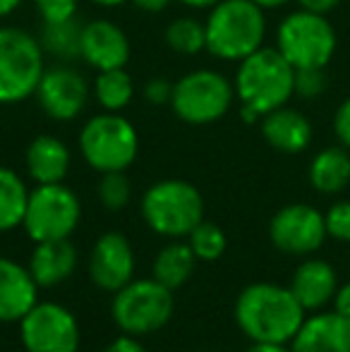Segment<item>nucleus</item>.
Instances as JSON below:
<instances>
[{
    "label": "nucleus",
    "mask_w": 350,
    "mask_h": 352,
    "mask_svg": "<svg viewBox=\"0 0 350 352\" xmlns=\"http://www.w3.org/2000/svg\"><path fill=\"white\" fill-rule=\"evenodd\" d=\"M80 38L82 27L75 24V17L65 22H46L43 29V46L61 58L80 56Z\"/></svg>",
    "instance_id": "cd10ccee"
},
{
    "label": "nucleus",
    "mask_w": 350,
    "mask_h": 352,
    "mask_svg": "<svg viewBox=\"0 0 350 352\" xmlns=\"http://www.w3.org/2000/svg\"><path fill=\"white\" fill-rule=\"evenodd\" d=\"M22 5V0H0V17H8Z\"/></svg>",
    "instance_id": "ea45409f"
},
{
    "label": "nucleus",
    "mask_w": 350,
    "mask_h": 352,
    "mask_svg": "<svg viewBox=\"0 0 350 352\" xmlns=\"http://www.w3.org/2000/svg\"><path fill=\"white\" fill-rule=\"evenodd\" d=\"M235 98V87L214 70L187 72L173 84V106L175 116L190 125H209L228 113Z\"/></svg>",
    "instance_id": "9d476101"
},
{
    "label": "nucleus",
    "mask_w": 350,
    "mask_h": 352,
    "mask_svg": "<svg viewBox=\"0 0 350 352\" xmlns=\"http://www.w3.org/2000/svg\"><path fill=\"white\" fill-rule=\"evenodd\" d=\"M327 237L324 213L309 204H288L269 221L271 245L290 256H312Z\"/></svg>",
    "instance_id": "f8f14e48"
},
{
    "label": "nucleus",
    "mask_w": 350,
    "mask_h": 352,
    "mask_svg": "<svg viewBox=\"0 0 350 352\" xmlns=\"http://www.w3.org/2000/svg\"><path fill=\"white\" fill-rule=\"evenodd\" d=\"M80 151L89 168L103 173L127 170L140 151V137L130 120L118 113H101L80 132Z\"/></svg>",
    "instance_id": "423d86ee"
},
{
    "label": "nucleus",
    "mask_w": 350,
    "mask_h": 352,
    "mask_svg": "<svg viewBox=\"0 0 350 352\" xmlns=\"http://www.w3.org/2000/svg\"><path fill=\"white\" fill-rule=\"evenodd\" d=\"M338 285H341L338 274L329 261L317 259V256H305V261H300L298 269L293 271L288 287L298 297L303 309L307 314H314V311H322L327 305H331Z\"/></svg>",
    "instance_id": "dca6fc26"
},
{
    "label": "nucleus",
    "mask_w": 350,
    "mask_h": 352,
    "mask_svg": "<svg viewBox=\"0 0 350 352\" xmlns=\"http://www.w3.org/2000/svg\"><path fill=\"white\" fill-rule=\"evenodd\" d=\"M132 3L140 10H144V12H161V10L168 8L171 0H132Z\"/></svg>",
    "instance_id": "4c0bfd02"
},
{
    "label": "nucleus",
    "mask_w": 350,
    "mask_h": 352,
    "mask_svg": "<svg viewBox=\"0 0 350 352\" xmlns=\"http://www.w3.org/2000/svg\"><path fill=\"white\" fill-rule=\"evenodd\" d=\"M333 132H336L341 146L350 148V96L338 106L336 116H333Z\"/></svg>",
    "instance_id": "473e14b6"
},
{
    "label": "nucleus",
    "mask_w": 350,
    "mask_h": 352,
    "mask_svg": "<svg viewBox=\"0 0 350 352\" xmlns=\"http://www.w3.org/2000/svg\"><path fill=\"white\" fill-rule=\"evenodd\" d=\"M185 240L192 247V252H195L197 261H219L226 254V250H228L226 232L211 221H201Z\"/></svg>",
    "instance_id": "bb28decb"
},
{
    "label": "nucleus",
    "mask_w": 350,
    "mask_h": 352,
    "mask_svg": "<svg viewBox=\"0 0 350 352\" xmlns=\"http://www.w3.org/2000/svg\"><path fill=\"white\" fill-rule=\"evenodd\" d=\"M27 170L36 185H56L70 170V148L58 137L41 135L27 148Z\"/></svg>",
    "instance_id": "412c9836"
},
{
    "label": "nucleus",
    "mask_w": 350,
    "mask_h": 352,
    "mask_svg": "<svg viewBox=\"0 0 350 352\" xmlns=\"http://www.w3.org/2000/svg\"><path fill=\"white\" fill-rule=\"evenodd\" d=\"M43 22H65L77 12V0H36Z\"/></svg>",
    "instance_id": "2f4dec72"
},
{
    "label": "nucleus",
    "mask_w": 350,
    "mask_h": 352,
    "mask_svg": "<svg viewBox=\"0 0 350 352\" xmlns=\"http://www.w3.org/2000/svg\"><path fill=\"white\" fill-rule=\"evenodd\" d=\"M39 290L27 266L0 256V324H19L39 302Z\"/></svg>",
    "instance_id": "a211bd4d"
},
{
    "label": "nucleus",
    "mask_w": 350,
    "mask_h": 352,
    "mask_svg": "<svg viewBox=\"0 0 350 352\" xmlns=\"http://www.w3.org/2000/svg\"><path fill=\"white\" fill-rule=\"evenodd\" d=\"M324 223H327V235L336 242L350 245V201H336L324 213Z\"/></svg>",
    "instance_id": "c756f323"
},
{
    "label": "nucleus",
    "mask_w": 350,
    "mask_h": 352,
    "mask_svg": "<svg viewBox=\"0 0 350 352\" xmlns=\"http://www.w3.org/2000/svg\"><path fill=\"white\" fill-rule=\"evenodd\" d=\"M77 261L80 254L70 237H65V240L34 242L27 269L39 287H56L75 274Z\"/></svg>",
    "instance_id": "6ab92c4d"
},
{
    "label": "nucleus",
    "mask_w": 350,
    "mask_h": 352,
    "mask_svg": "<svg viewBox=\"0 0 350 352\" xmlns=\"http://www.w3.org/2000/svg\"><path fill=\"white\" fill-rule=\"evenodd\" d=\"M146 228L168 240H185L204 221V199L187 180H159L144 192L140 204Z\"/></svg>",
    "instance_id": "20e7f679"
},
{
    "label": "nucleus",
    "mask_w": 350,
    "mask_h": 352,
    "mask_svg": "<svg viewBox=\"0 0 350 352\" xmlns=\"http://www.w3.org/2000/svg\"><path fill=\"white\" fill-rule=\"evenodd\" d=\"M80 218V197L70 187H65L63 182L36 185V190L29 192L22 228L32 242L65 240L77 230Z\"/></svg>",
    "instance_id": "1a4fd4ad"
},
{
    "label": "nucleus",
    "mask_w": 350,
    "mask_h": 352,
    "mask_svg": "<svg viewBox=\"0 0 350 352\" xmlns=\"http://www.w3.org/2000/svg\"><path fill=\"white\" fill-rule=\"evenodd\" d=\"M29 190L12 168L0 166V232L22 226L27 211Z\"/></svg>",
    "instance_id": "b1692460"
},
{
    "label": "nucleus",
    "mask_w": 350,
    "mask_h": 352,
    "mask_svg": "<svg viewBox=\"0 0 350 352\" xmlns=\"http://www.w3.org/2000/svg\"><path fill=\"white\" fill-rule=\"evenodd\" d=\"M43 72L41 43L22 29L0 27V103L27 101Z\"/></svg>",
    "instance_id": "6e6552de"
},
{
    "label": "nucleus",
    "mask_w": 350,
    "mask_h": 352,
    "mask_svg": "<svg viewBox=\"0 0 350 352\" xmlns=\"http://www.w3.org/2000/svg\"><path fill=\"white\" fill-rule=\"evenodd\" d=\"M24 352H77L82 343L77 316L58 302H36L19 321Z\"/></svg>",
    "instance_id": "9b49d317"
},
{
    "label": "nucleus",
    "mask_w": 350,
    "mask_h": 352,
    "mask_svg": "<svg viewBox=\"0 0 350 352\" xmlns=\"http://www.w3.org/2000/svg\"><path fill=\"white\" fill-rule=\"evenodd\" d=\"M331 307H333V311H336V314L350 319V280L338 285L336 295H333V300H331Z\"/></svg>",
    "instance_id": "c9c22d12"
},
{
    "label": "nucleus",
    "mask_w": 350,
    "mask_h": 352,
    "mask_svg": "<svg viewBox=\"0 0 350 352\" xmlns=\"http://www.w3.org/2000/svg\"><path fill=\"white\" fill-rule=\"evenodd\" d=\"M262 135L281 153H303L312 142V125L295 108H276L262 118Z\"/></svg>",
    "instance_id": "aec40b11"
},
{
    "label": "nucleus",
    "mask_w": 350,
    "mask_h": 352,
    "mask_svg": "<svg viewBox=\"0 0 350 352\" xmlns=\"http://www.w3.org/2000/svg\"><path fill=\"white\" fill-rule=\"evenodd\" d=\"M182 5H187V8H197V10H201V8H214L216 3H221V0H180Z\"/></svg>",
    "instance_id": "a19ab883"
},
{
    "label": "nucleus",
    "mask_w": 350,
    "mask_h": 352,
    "mask_svg": "<svg viewBox=\"0 0 350 352\" xmlns=\"http://www.w3.org/2000/svg\"><path fill=\"white\" fill-rule=\"evenodd\" d=\"M80 56L98 72L118 70L130 60V41L118 24L108 19H94L82 27Z\"/></svg>",
    "instance_id": "2eb2a0df"
},
{
    "label": "nucleus",
    "mask_w": 350,
    "mask_h": 352,
    "mask_svg": "<svg viewBox=\"0 0 350 352\" xmlns=\"http://www.w3.org/2000/svg\"><path fill=\"white\" fill-rule=\"evenodd\" d=\"M233 87L243 103V120L257 122L266 113L285 106L295 94V67L281 56L278 48L262 46L240 60Z\"/></svg>",
    "instance_id": "f03ea898"
},
{
    "label": "nucleus",
    "mask_w": 350,
    "mask_h": 352,
    "mask_svg": "<svg viewBox=\"0 0 350 352\" xmlns=\"http://www.w3.org/2000/svg\"><path fill=\"white\" fill-rule=\"evenodd\" d=\"M300 8L303 10H309V12H319V14H327L336 8L341 0H298Z\"/></svg>",
    "instance_id": "e433bc0d"
},
{
    "label": "nucleus",
    "mask_w": 350,
    "mask_h": 352,
    "mask_svg": "<svg viewBox=\"0 0 350 352\" xmlns=\"http://www.w3.org/2000/svg\"><path fill=\"white\" fill-rule=\"evenodd\" d=\"M103 352H146V348L142 345V340L137 338V336L120 333L118 338H113L111 343L103 348Z\"/></svg>",
    "instance_id": "f704fd0d"
},
{
    "label": "nucleus",
    "mask_w": 350,
    "mask_h": 352,
    "mask_svg": "<svg viewBox=\"0 0 350 352\" xmlns=\"http://www.w3.org/2000/svg\"><path fill=\"white\" fill-rule=\"evenodd\" d=\"M245 352H290V345H276V343H252Z\"/></svg>",
    "instance_id": "58836bf2"
},
{
    "label": "nucleus",
    "mask_w": 350,
    "mask_h": 352,
    "mask_svg": "<svg viewBox=\"0 0 350 352\" xmlns=\"http://www.w3.org/2000/svg\"><path fill=\"white\" fill-rule=\"evenodd\" d=\"M206 51L221 60H245L262 48L264 8L252 0H221L206 19Z\"/></svg>",
    "instance_id": "7ed1b4c3"
},
{
    "label": "nucleus",
    "mask_w": 350,
    "mask_h": 352,
    "mask_svg": "<svg viewBox=\"0 0 350 352\" xmlns=\"http://www.w3.org/2000/svg\"><path fill=\"white\" fill-rule=\"evenodd\" d=\"M309 185L319 195H338L350 185V148H322L309 163Z\"/></svg>",
    "instance_id": "4be33fe9"
},
{
    "label": "nucleus",
    "mask_w": 350,
    "mask_h": 352,
    "mask_svg": "<svg viewBox=\"0 0 350 352\" xmlns=\"http://www.w3.org/2000/svg\"><path fill=\"white\" fill-rule=\"evenodd\" d=\"M166 41L175 53L182 56H195L201 48H206V27L199 19L180 17L168 24L166 29Z\"/></svg>",
    "instance_id": "a878e982"
},
{
    "label": "nucleus",
    "mask_w": 350,
    "mask_h": 352,
    "mask_svg": "<svg viewBox=\"0 0 350 352\" xmlns=\"http://www.w3.org/2000/svg\"><path fill=\"white\" fill-rule=\"evenodd\" d=\"M197 266V256L192 247L182 240H173L156 254L154 266H151V278H156L168 290H177L192 278Z\"/></svg>",
    "instance_id": "5701e85b"
},
{
    "label": "nucleus",
    "mask_w": 350,
    "mask_h": 352,
    "mask_svg": "<svg viewBox=\"0 0 350 352\" xmlns=\"http://www.w3.org/2000/svg\"><path fill=\"white\" fill-rule=\"evenodd\" d=\"M175 311L173 290L156 278H132L127 285L113 292L111 316L120 333L151 336L161 331Z\"/></svg>",
    "instance_id": "39448f33"
},
{
    "label": "nucleus",
    "mask_w": 350,
    "mask_h": 352,
    "mask_svg": "<svg viewBox=\"0 0 350 352\" xmlns=\"http://www.w3.org/2000/svg\"><path fill=\"white\" fill-rule=\"evenodd\" d=\"M252 3H257L259 8H264V10H274V8H281V5H285L288 0H252Z\"/></svg>",
    "instance_id": "79ce46f5"
},
{
    "label": "nucleus",
    "mask_w": 350,
    "mask_h": 352,
    "mask_svg": "<svg viewBox=\"0 0 350 352\" xmlns=\"http://www.w3.org/2000/svg\"><path fill=\"white\" fill-rule=\"evenodd\" d=\"M235 324L250 343L290 345L307 311L293 295V290L278 283L257 280L243 287L235 300Z\"/></svg>",
    "instance_id": "f257e3e1"
},
{
    "label": "nucleus",
    "mask_w": 350,
    "mask_h": 352,
    "mask_svg": "<svg viewBox=\"0 0 350 352\" xmlns=\"http://www.w3.org/2000/svg\"><path fill=\"white\" fill-rule=\"evenodd\" d=\"M290 352H350V319L336 311H314L290 340Z\"/></svg>",
    "instance_id": "f3484780"
},
{
    "label": "nucleus",
    "mask_w": 350,
    "mask_h": 352,
    "mask_svg": "<svg viewBox=\"0 0 350 352\" xmlns=\"http://www.w3.org/2000/svg\"><path fill=\"white\" fill-rule=\"evenodd\" d=\"M132 91L135 87H132V77L125 72V67L98 72L96 82H94V94H96L98 103L111 113L122 111L132 101Z\"/></svg>",
    "instance_id": "393cba45"
},
{
    "label": "nucleus",
    "mask_w": 350,
    "mask_h": 352,
    "mask_svg": "<svg viewBox=\"0 0 350 352\" xmlns=\"http://www.w3.org/2000/svg\"><path fill=\"white\" fill-rule=\"evenodd\" d=\"M98 199H101L103 209L108 211H122L132 199V182L125 175V170H113L103 173L101 182H98Z\"/></svg>",
    "instance_id": "c85d7f7f"
},
{
    "label": "nucleus",
    "mask_w": 350,
    "mask_h": 352,
    "mask_svg": "<svg viewBox=\"0 0 350 352\" xmlns=\"http://www.w3.org/2000/svg\"><path fill=\"white\" fill-rule=\"evenodd\" d=\"M144 96H146V101L156 103V106H161V103H171V96H173V87H171V84L166 82L164 77H156V79H151V82L144 87Z\"/></svg>",
    "instance_id": "72a5a7b5"
},
{
    "label": "nucleus",
    "mask_w": 350,
    "mask_h": 352,
    "mask_svg": "<svg viewBox=\"0 0 350 352\" xmlns=\"http://www.w3.org/2000/svg\"><path fill=\"white\" fill-rule=\"evenodd\" d=\"M327 89V67H303L295 70V94L303 98H317Z\"/></svg>",
    "instance_id": "7c9ffc66"
},
{
    "label": "nucleus",
    "mask_w": 350,
    "mask_h": 352,
    "mask_svg": "<svg viewBox=\"0 0 350 352\" xmlns=\"http://www.w3.org/2000/svg\"><path fill=\"white\" fill-rule=\"evenodd\" d=\"M89 280L103 292H116L135 278V250L122 232L108 230L94 242L87 259Z\"/></svg>",
    "instance_id": "ddd939ff"
},
{
    "label": "nucleus",
    "mask_w": 350,
    "mask_h": 352,
    "mask_svg": "<svg viewBox=\"0 0 350 352\" xmlns=\"http://www.w3.org/2000/svg\"><path fill=\"white\" fill-rule=\"evenodd\" d=\"M91 3L101 5V8H118V5L127 3V0H91Z\"/></svg>",
    "instance_id": "37998d69"
},
{
    "label": "nucleus",
    "mask_w": 350,
    "mask_h": 352,
    "mask_svg": "<svg viewBox=\"0 0 350 352\" xmlns=\"http://www.w3.org/2000/svg\"><path fill=\"white\" fill-rule=\"evenodd\" d=\"M276 48L295 67H327L336 53V32L327 14L300 8L281 22L276 34Z\"/></svg>",
    "instance_id": "0eeeda50"
},
{
    "label": "nucleus",
    "mask_w": 350,
    "mask_h": 352,
    "mask_svg": "<svg viewBox=\"0 0 350 352\" xmlns=\"http://www.w3.org/2000/svg\"><path fill=\"white\" fill-rule=\"evenodd\" d=\"M36 96L48 118L67 122L85 111L89 98V84L72 67H53V70L43 72Z\"/></svg>",
    "instance_id": "4468645a"
}]
</instances>
